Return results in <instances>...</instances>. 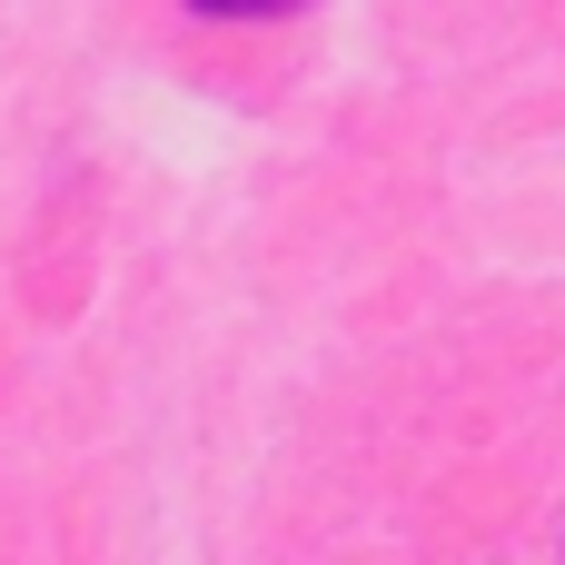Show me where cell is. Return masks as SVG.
Segmentation results:
<instances>
[{"mask_svg": "<svg viewBox=\"0 0 565 565\" xmlns=\"http://www.w3.org/2000/svg\"><path fill=\"white\" fill-rule=\"evenodd\" d=\"M199 20H288L298 0H189Z\"/></svg>", "mask_w": 565, "mask_h": 565, "instance_id": "obj_1", "label": "cell"}]
</instances>
